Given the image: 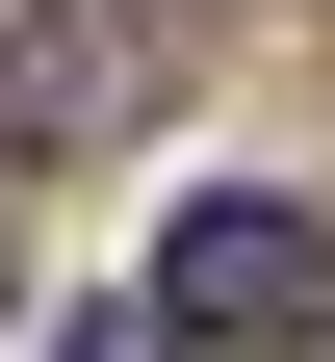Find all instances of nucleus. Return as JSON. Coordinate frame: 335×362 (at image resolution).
Wrapping results in <instances>:
<instances>
[{"instance_id": "f257e3e1", "label": "nucleus", "mask_w": 335, "mask_h": 362, "mask_svg": "<svg viewBox=\"0 0 335 362\" xmlns=\"http://www.w3.org/2000/svg\"><path fill=\"white\" fill-rule=\"evenodd\" d=\"M310 310H335V207H258V181H207V207H181V233H155V337H310Z\"/></svg>"}, {"instance_id": "f03ea898", "label": "nucleus", "mask_w": 335, "mask_h": 362, "mask_svg": "<svg viewBox=\"0 0 335 362\" xmlns=\"http://www.w3.org/2000/svg\"><path fill=\"white\" fill-rule=\"evenodd\" d=\"M155 78H181V0H78L52 52H26V129H52V156H78V129H129V104H155Z\"/></svg>"}]
</instances>
